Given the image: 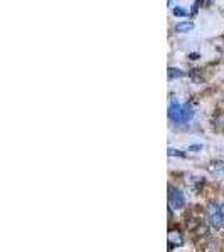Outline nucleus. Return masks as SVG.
<instances>
[{
	"label": "nucleus",
	"mask_w": 224,
	"mask_h": 252,
	"mask_svg": "<svg viewBox=\"0 0 224 252\" xmlns=\"http://www.w3.org/2000/svg\"><path fill=\"white\" fill-rule=\"evenodd\" d=\"M194 116V109L189 104H180L179 101H170L169 104V118L176 123H186Z\"/></svg>",
	"instance_id": "nucleus-1"
},
{
	"label": "nucleus",
	"mask_w": 224,
	"mask_h": 252,
	"mask_svg": "<svg viewBox=\"0 0 224 252\" xmlns=\"http://www.w3.org/2000/svg\"><path fill=\"white\" fill-rule=\"evenodd\" d=\"M208 222L212 229H221L224 225V217L221 214V207H216V205H209L208 207Z\"/></svg>",
	"instance_id": "nucleus-2"
},
{
	"label": "nucleus",
	"mask_w": 224,
	"mask_h": 252,
	"mask_svg": "<svg viewBox=\"0 0 224 252\" xmlns=\"http://www.w3.org/2000/svg\"><path fill=\"white\" fill-rule=\"evenodd\" d=\"M184 205H186V198H184L182 192L174 185H169V207L180 210V208H184Z\"/></svg>",
	"instance_id": "nucleus-3"
},
{
	"label": "nucleus",
	"mask_w": 224,
	"mask_h": 252,
	"mask_svg": "<svg viewBox=\"0 0 224 252\" xmlns=\"http://www.w3.org/2000/svg\"><path fill=\"white\" fill-rule=\"evenodd\" d=\"M167 242H169V249L172 251L174 247H180L184 246V236L180 230L177 229H170L169 234H167Z\"/></svg>",
	"instance_id": "nucleus-4"
},
{
	"label": "nucleus",
	"mask_w": 224,
	"mask_h": 252,
	"mask_svg": "<svg viewBox=\"0 0 224 252\" xmlns=\"http://www.w3.org/2000/svg\"><path fill=\"white\" fill-rule=\"evenodd\" d=\"M208 170L214 175H219V173H224V162L223 160H216V162H211L208 165Z\"/></svg>",
	"instance_id": "nucleus-5"
},
{
	"label": "nucleus",
	"mask_w": 224,
	"mask_h": 252,
	"mask_svg": "<svg viewBox=\"0 0 224 252\" xmlns=\"http://www.w3.org/2000/svg\"><path fill=\"white\" fill-rule=\"evenodd\" d=\"M192 29H194V24L192 22H179V24H176V27H174V30L180 32V34H184V32H191Z\"/></svg>",
	"instance_id": "nucleus-6"
},
{
	"label": "nucleus",
	"mask_w": 224,
	"mask_h": 252,
	"mask_svg": "<svg viewBox=\"0 0 224 252\" xmlns=\"http://www.w3.org/2000/svg\"><path fill=\"white\" fill-rule=\"evenodd\" d=\"M167 74H169V79H174V77H182L184 73L180 69H176V67H169L167 69Z\"/></svg>",
	"instance_id": "nucleus-7"
},
{
	"label": "nucleus",
	"mask_w": 224,
	"mask_h": 252,
	"mask_svg": "<svg viewBox=\"0 0 224 252\" xmlns=\"http://www.w3.org/2000/svg\"><path fill=\"white\" fill-rule=\"evenodd\" d=\"M174 15L176 17H186L187 12L184 9H180V7H176V9H174Z\"/></svg>",
	"instance_id": "nucleus-8"
},
{
	"label": "nucleus",
	"mask_w": 224,
	"mask_h": 252,
	"mask_svg": "<svg viewBox=\"0 0 224 252\" xmlns=\"http://www.w3.org/2000/svg\"><path fill=\"white\" fill-rule=\"evenodd\" d=\"M167 153H169V157H174V155H176V157H186V155H184L182 151L174 150V148H169V151H167Z\"/></svg>",
	"instance_id": "nucleus-9"
},
{
	"label": "nucleus",
	"mask_w": 224,
	"mask_h": 252,
	"mask_svg": "<svg viewBox=\"0 0 224 252\" xmlns=\"http://www.w3.org/2000/svg\"><path fill=\"white\" fill-rule=\"evenodd\" d=\"M201 148H202L201 145H195V147H191L189 150H191V151H195V150H201Z\"/></svg>",
	"instance_id": "nucleus-10"
},
{
	"label": "nucleus",
	"mask_w": 224,
	"mask_h": 252,
	"mask_svg": "<svg viewBox=\"0 0 224 252\" xmlns=\"http://www.w3.org/2000/svg\"><path fill=\"white\" fill-rule=\"evenodd\" d=\"M189 58L192 59V61H195V59H199V54H195L194 52V54H189Z\"/></svg>",
	"instance_id": "nucleus-11"
},
{
	"label": "nucleus",
	"mask_w": 224,
	"mask_h": 252,
	"mask_svg": "<svg viewBox=\"0 0 224 252\" xmlns=\"http://www.w3.org/2000/svg\"><path fill=\"white\" fill-rule=\"evenodd\" d=\"M221 214H223V217H224V204L221 205Z\"/></svg>",
	"instance_id": "nucleus-12"
},
{
	"label": "nucleus",
	"mask_w": 224,
	"mask_h": 252,
	"mask_svg": "<svg viewBox=\"0 0 224 252\" xmlns=\"http://www.w3.org/2000/svg\"><path fill=\"white\" fill-rule=\"evenodd\" d=\"M169 5H172V0H169Z\"/></svg>",
	"instance_id": "nucleus-13"
}]
</instances>
